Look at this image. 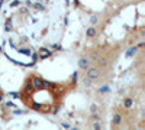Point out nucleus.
Instances as JSON below:
<instances>
[{"instance_id": "obj_1", "label": "nucleus", "mask_w": 145, "mask_h": 130, "mask_svg": "<svg viewBox=\"0 0 145 130\" xmlns=\"http://www.w3.org/2000/svg\"><path fill=\"white\" fill-rule=\"evenodd\" d=\"M99 75V72L96 71V69H90L89 72H87V77H90V78H96Z\"/></svg>"}, {"instance_id": "obj_2", "label": "nucleus", "mask_w": 145, "mask_h": 130, "mask_svg": "<svg viewBox=\"0 0 145 130\" xmlns=\"http://www.w3.org/2000/svg\"><path fill=\"white\" fill-rule=\"evenodd\" d=\"M131 105H132V100L131 98H126L125 100V107H131Z\"/></svg>"}, {"instance_id": "obj_3", "label": "nucleus", "mask_w": 145, "mask_h": 130, "mask_svg": "<svg viewBox=\"0 0 145 130\" xmlns=\"http://www.w3.org/2000/svg\"><path fill=\"white\" fill-rule=\"evenodd\" d=\"M80 65H81V68H87V65H89V64H87V61L81 59V61H80Z\"/></svg>"}, {"instance_id": "obj_4", "label": "nucleus", "mask_w": 145, "mask_h": 130, "mask_svg": "<svg viewBox=\"0 0 145 130\" xmlns=\"http://www.w3.org/2000/svg\"><path fill=\"white\" fill-rule=\"evenodd\" d=\"M113 121H115V124H119V123H120V116H115Z\"/></svg>"}, {"instance_id": "obj_5", "label": "nucleus", "mask_w": 145, "mask_h": 130, "mask_svg": "<svg viewBox=\"0 0 145 130\" xmlns=\"http://www.w3.org/2000/svg\"><path fill=\"white\" fill-rule=\"evenodd\" d=\"M94 129H96V130H100L102 127H100V124H99V123H96V124H94Z\"/></svg>"}]
</instances>
